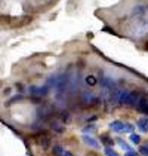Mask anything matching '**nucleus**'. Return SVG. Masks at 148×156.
Here are the masks:
<instances>
[{
  "label": "nucleus",
  "instance_id": "f03ea898",
  "mask_svg": "<svg viewBox=\"0 0 148 156\" xmlns=\"http://www.w3.org/2000/svg\"><path fill=\"white\" fill-rule=\"evenodd\" d=\"M141 113H144V115H148V100H145V98H142L141 97V100L138 101V104L135 106Z\"/></svg>",
  "mask_w": 148,
  "mask_h": 156
},
{
  "label": "nucleus",
  "instance_id": "7ed1b4c3",
  "mask_svg": "<svg viewBox=\"0 0 148 156\" xmlns=\"http://www.w3.org/2000/svg\"><path fill=\"white\" fill-rule=\"evenodd\" d=\"M136 126L141 132H148V118H139L136 120Z\"/></svg>",
  "mask_w": 148,
  "mask_h": 156
},
{
  "label": "nucleus",
  "instance_id": "4468645a",
  "mask_svg": "<svg viewBox=\"0 0 148 156\" xmlns=\"http://www.w3.org/2000/svg\"><path fill=\"white\" fill-rule=\"evenodd\" d=\"M139 153L144 155V156H148V144L147 146H141V147H139Z\"/></svg>",
  "mask_w": 148,
  "mask_h": 156
},
{
  "label": "nucleus",
  "instance_id": "ddd939ff",
  "mask_svg": "<svg viewBox=\"0 0 148 156\" xmlns=\"http://www.w3.org/2000/svg\"><path fill=\"white\" fill-rule=\"evenodd\" d=\"M102 141L107 144V147H111V146H113V140H111L110 137H107V135H102Z\"/></svg>",
  "mask_w": 148,
  "mask_h": 156
},
{
  "label": "nucleus",
  "instance_id": "39448f33",
  "mask_svg": "<svg viewBox=\"0 0 148 156\" xmlns=\"http://www.w3.org/2000/svg\"><path fill=\"white\" fill-rule=\"evenodd\" d=\"M110 129L111 131H116V132L123 131V122H120V120H114V122H111Z\"/></svg>",
  "mask_w": 148,
  "mask_h": 156
},
{
  "label": "nucleus",
  "instance_id": "f257e3e1",
  "mask_svg": "<svg viewBox=\"0 0 148 156\" xmlns=\"http://www.w3.org/2000/svg\"><path fill=\"white\" fill-rule=\"evenodd\" d=\"M139 100H141L139 92H136V91H132V92L124 91V92H120V95H119V104H122V106H130V107H135Z\"/></svg>",
  "mask_w": 148,
  "mask_h": 156
},
{
  "label": "nucleus",
  "instance_id": "20e7f679",
  "mask_svg": "<svg viewBox=\"0 0 148 156\" xmlns=\"http://www.w3.org/2000/svg\"><path fill=\"white\" fill-rule=\"evenodd\" d=\"M83 141H85V144L90 146V147H93V149H98L99 147V143L93 138V137H90V135H83Z\"/></svg>",
  "mask_w": 148,
  "mask_h": 156
},
{
  "label": "nucleus",
  "instance_id": "2eb2a0df",
  "mask_svg": "<svg viewBox=\"0 0 148 156\" xmlns=\"http://www.w3.org/2000/svg\"><path fill=\"white\" fill-rule=\"evenodd\" d=\"M93 129H95V126H93V125H89V126H86V128H85L83 131L87 132V131H93Z\"/></svg>",
  "mask_w": 148,
  "mask_h": 156
},
{
  "label": "nucleus",
  "instance_id": "f8f14e48",
  "mask_svg": "<svg viewBox=\"0 0 148 156\" xmlns=\"http://www.w3.org/2000/svg\"><path fill=\"white\" fill-rule=\"evenodd\" d=\"M133 125L132 123H123V131H127V132H132L133 134Z\"/></svg>",
  "mask_w": 148,
  "mask_h": 156
},
{
  "label": "nucleus",
  "instance_id": "423d86ee",
  "mask_svg": "<svg viewBox=\"0 0 148 156\" xmlns=\"http://www.w3.org/2000/svg\"><path fill=\"white\" fill-rule=\"evenodd\" d=\"M52 152H53V155L55 156H61L64 153V147L59 146V144H55L53 147H52Z\"/></svg>",
  "mask_w": 148,
  "mask_h": 156
},
{
  "label": "nucleus",
  "instance_id": "9b49d317",
  "mask_svg": "<svg viewBox=\"0 0 148 156\" xmlns=\"http://www.w3.org/2000/svg\"><path fill=\"white\" fill-rule=\"evenodd\" d=\"M130 141L133 144H139L141 143V135H138V134H130Z\"/></svg>",
  "mask_w": 148,
  "mask_h": 156
},
{
  "label": "nucleus",
  "instance_id": "9d476101",
  "mask_svg": "<svg viewBox=\"0 0 148 156\" xmlns=\"http://www.w3.org/2000/svg\"><path fill=\"white\" fill-rule=\"evenodd\" d=\"M104 153H105V156H119V153L114 152V149H111V147H105Z\"/></svg>",
  "mask_w": 148,
  "mask_h": 156
},
{
  "label": "nucleus",
  "instance_id": "dca6fc26",
  "mask_svg": "<svg viewBox=\"0 0 148 156\" xmlns=\"http://www.w3.org/2000/svg\"><path fill=\"white\" fill-rule=\"evenodd\" d=\"M61 156H74L71 152H67V150H64V153H62Z\"/></svg>",
  "mask_w": 148,
  "mask_h": 156
},
{
  "label": "nucleus",
  "instance_id": "1a4fd4ad",
  "mask_svg": "<svg viewBox=\"0 0 148 156\" xmlns=\"http://www.w3.org/2000/svg\"><path fill=\"white\" fill-rule=\"evenodd\" d=\"M86 83L90 85V86H95V85L98 83V82H96V77H95V76H92V74H90V76H87L86 77Z\"/></svg>",
  "mask_w": 148,
  "mask_h": 156
},
{
  "label": "nucleus",
  "instance_id": "6e6552de",
  "mask_svg": "<svg viewBox=\"0 0 148 156\" xmlns=\"http://www.w3.org/2000/svg\"><path fill=\"white\" fill-rule=\"evenodd\" d=\"M133 13L135 15H144L145 13V9H144V6H141V5H138L133 8Z\"/></svg>",
  "mask_w": 148,
  "mask_h": 156
},
{
  "label": "nucleus",
  "instance_id": "0eeeda50",
  "mask_svg": "<svg viewBox=\"0 0 148 156\" xmlns=\"http://www.w3.org/2000/svg\"><path fill=\"white\" fill-rule=\"evenodd\" d=\"M117 143L120 144V147H122V149H124V150H127L129 153H135V152L132 150V147H129V146H127V144L124 143V141H122L120 138H117Z\"/></svg>",
  "mask_w": 148,
  "mask_h": 156
}]
</instances>
